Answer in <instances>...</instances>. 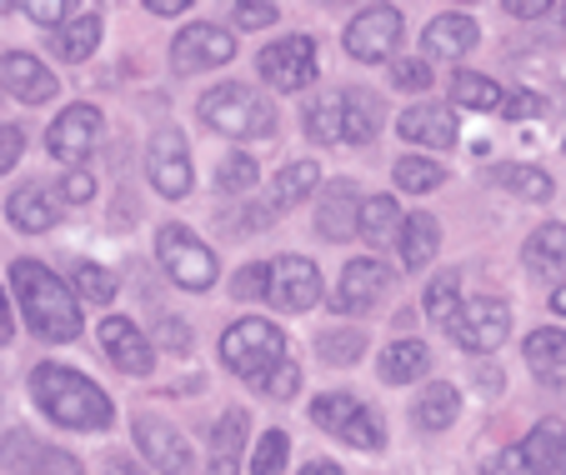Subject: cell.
<instances>
[{
  "label": "cell",
  "instance_id": "4",
  "mask_svg": "<svg viewBox=\"0 0 566 475\" xmlns=\"http://www.w3.org/2000/svg\"><path fill=\"white\" fill-rule=\"evenodd\" d=\"M201 120L231 140H256L276 130V110H271L266 95L251 91V85H235V81L201 95Z\"/></svg>",
  "mask_w": 566,
  "mask_h": 475
},
{
  "label": "cell",
  "instance_id": "29",
  "mask_svg": "<svg viewBox=\"0 0 566 475\" xmlns=\"http://www.w3.org/2000/svg\"><path fill=\"white\" fill-rule=\"evenodd\" d=\"M306 136L321 140V146H336V140H346V95L332 91L321 95V101H311L306 110Z\"/></svg>",
  "mask_w": 566,
  "mask_h": 475
},
{
  "label": "cell",
  "instance_id": "46",
  "mask_svg": "<svg viewBox=\"0 0 566 475\" xmlns=\"http://www.w3.org/2000/svg\"><path fill=\"white\" fill-rule=\"evenodd\" d=\"M91 196H96V180H91V170H71V176L61 180V201L65 205H86Z\"/></svg>",
  "mask_w": 566,
  "mask_h": 475
},
{
  "label": "cell",
  "instance_id": "22",
  "mask_svg": "<svg viewBox=\"0 0 566 475\" xmlns=\"http://www.w3.org/2000/svg\"><path fill=\"white\" fill-rule=\"evenodd\" d=\"M6 215H11L15 231L45 235L55 221H61V201H55V190H45V186H21L11 201H6Z\"/></svg>",
  "mask_w": 566,
  "mask_h": 475
},
{
  "label": "cell",
  "instance_id": "5",
  "mask_svg": "<svg viewBox=\"0 0 566 475\" xmlns=\"http://www.w3.org/2000/svg\"><path fill=\"white\" fill-rule=\"evenodd\" d=\"M481 475H566V425L542 421L526 441L492 455Z\"/></svg>",
  "mask_w": 566,
  "mask_h": 475
},
{
  "label": "cell",
  "instance_id": "12",
  "mask_svg": "<svg viewBox=\"0 0 566 475\" xmlns=\"http://www.w3.org/2000/svg\"><path fill=\"white\" fill-rule=\"evenodd\" d=\"M0 465L11 475H81V461H75V455L51 451V445H41L25 431L0 435Z\"/></svg>",
  "mask_w": 566,
  "mask_h": 475
},
{
  "label": "cell",
  "instance_id": "7",
  "mask_svg": "<svg viewBox=\"0 0 566 475\" xmlns=\"http://www.w3.org/2000/svg\"><path fill=\"white\" fill-rule=\"evenodd\" d=\"M156 255H160L166 275H171L181 291H211V285H216L211 245H201L191 231H186V225H160V231H156Z\"/></svg>",
  "mask_w": 566,
  "mask_h": 475
},
{
  "label": "cell",
  "instance_id": "16",
  "mask_svg": "<svg viewBox=\"0 0 566 475\" xmlns=\"http://www.w3.org/2000/svg\"><path fill=\"white\" fill-rule=\"evenodd\" d=\"M136 445L146 451V461L166 475H191V451L186 441L160 421V415H136Z\"/></svg>",
  "mask_w": 566,
  "mask_h": 475
},
{
  "label": "cell",
  "instance_id": "1",
  "mask_svg": "<svg viewBox=\"0 0 566 475\" xmlns=\"http://www.w3.org/2000/svg\"><path fill=\"white\" fill-rule=\"evenodd\" d=\"M221 356L235 376L251 380L271 401H291V395H296L301 370H296V360L286 356V336H281L271 320H235L221 336Z\"/></svg>",
  "mask_w": 566,
  "mask_h": 475
},
{
  "label": "cell",
  "instance_id": "21",
  "mask_svg": "<svg viewBox=\"0 0 566 475\" xmlns=\"http://www.w3.org/2000/svg\"><path fill=\"white\" fill-rule=\"evenodd\" d=\"M396 130H401V140H417V146H431V150L457 146V116L447 106H431V101L411 106L407 116L396 120Z\"/></svg>",
  "mask_w": 566,
  "mask_h": 475
},
{
  "label": "cell",
  "instance_id": "45",
  "mask_svg": "<svg viewBox=\"0 0 566 475\" xmlns=\"http://www.w3.org/2000/svg\"><path fill=\"white\" fill-rule=\"evenodd\" d=\"M156 340L166 350H176V356H181V350H191V330H186L181 316H160L156 320Z\"/></svg>",
  "mask_w": 566,
  "mask_h": 475
},
{
  "label": "cell",
  "instance_id": "58",
  "mask_svg": "<svg viewBox=\"0 0 566 475\" xmlns=\"http://www.w3.org/2000/svg\"><path fill=\"white\" fill-rule=\"evenodd\" d=\"M211 475H235V461H216V465H211Z\"/></svg>",
  "mask_w": 566,
  "mask_h": 475
},
{
  "label": "cell",
  "instance_id": "43",
  "mask_svg": "<svg viewBox=\"0 0 566 475\" xmlns=\"http://www.w3.org/2000/svg\"><path fill=\"white\" fill-rule=\"evenodd\" d=\"M231 296L235 300H261L271 296V265H241L231 281Z\"/></svg>",
  "mask_w": 566,
  "mask_h": 475
},
{
  "label": "cell",
  "instance_id": "10",
  "mask_svg": "<svg viewBox=\"0 0 566 475\" xmlns=\"http://www.w3.org/2000/svg\"><path fill=\"white\" fill-rule=\"evenodd\" d=\"M256 71L266 75L276 91H306L316 81V41L311 35H286V41L266 45L256 55Z\"/></svg>",
  "mask_w": 566,
  "mask_h": 475
},
{
  "label": "cell",
  "instance_id": "44",
  "mask_svg": "<svg viewBox=\"0 0 566 475\" xmlns=\"http://www.w3.org/2000/svg\"><path fill=\"white\" fill-rule=\"evenodd\" d=\"M391 85H401V91H427V85H431V65L427 61H396L391 65Z\"/></svg>",
  "mask_w": 566,
  "mask_h": 475
},
{
  "label": "cell",
  "instance_id": "13",
  "mask_svg": "<svg viewBox=\"0 0 566 475\" xmlns=\"http://www.w3.org/2000/svg\"><path fill=\"white\" fill-rule=\"evenodd\" d=\"M231 55H235L231 31H221V25H191V31H181L171 45V71L196 75V71H211V65H226Z\"/></svg>",
  "mask_w": 566,
  "mask_h": 475
},
{
  "label": "cell",
  "instance_id": "50",
  "mask_svg": "<svg viewBox=\"0 0 566 475\" xmlns=\"http://www.w3.org/2000/svg\"><path fill=\"white\" fill-rule=\"evenodd\" d=\"M231 15H235V25H247V31H261V25L276 21V6H247V0H241Z\"/></svg>",
  "mask_w": 566,
  "mask_h": 475
},
{
  "label": "cell",
  "instance_id": "3",
  "mask_svg": "<svg viewBox=\"0 0 566 475\" xmlns=\"http://www.w3.org/2000/svg\"><path fill=\"white\" fill-rule=\"evenodd\" d=\"M11 285L21 296V310L31 320V330L41 340H75L81 336V306L65 291L61 275H51L41 261H15L11 265Z\"/></svg>",
  "mask_w": 566,
  "mask_h": 475
},
{
  "label": "cell",
  "instance_id": "57",
  "mask_svg": "<svg viewBox=\"0 0 566 475\" xmlns=\"http://www.w3.org/2000/svg\"><path fill=\"white\" fill-rule=\"evenodd\" d=\"M552 310H556V316H566V285H556V291H552Z\"/></svg>",
  "mask_w": 566,
  "mask_h": 475
},
{
  "label": "cell",
  "instance_id": "35",
  "mask_svg": "<svg viewBox=\"0 0 566 475\" xmlns=\"http://www.w3.org/2000/svg\"><path fill=\"white\" fill-rule=\"evenodd\" d=\"M316 180H321L316 160H291V166L276 176V196H271V205H276V211H286V205L306 201L311 190H316Z\"/></svg>",
  "mask_w": 566,
  "mask_h": 475
},
{
  "label": "cell",
  "instance_id": "14",
  "mask_svg": "<svg viewBox=\"0 0 566 475\" xmlns=\"http://www.w3.org/2000/svg\"><path fill=\"white\" fill-rule=\"evenodd\" d=\"M271 300L281 310H311L321 300V271L306 255H281L271 265Z\"/></svg>",
  "mask_w": 566,
  "mask_h": 475
},
{
  "label": "cell",
  "instance_id": "20",
  "mask_svg": "<svg viewBox=\"0 0 566 475\" xmlns=\"http://www.w3.org/2000/svg\"><path fill=\"white\" fill-rule=\"evenodd\" d=\"M356 225H361V196H356L352 180H332L326 196H321L316 231L326 235V241H352Z\"/></svg>",
  "mask_w": 566,
  "mask_h": 475
},
{
  "label": "cell",
  "instance_id": "56",
  "mask_svg": "<svg viewBox=\"0 0 566 475\" xmlns=\"http://www.w3.org/2000/svg\"><path fill=\"white\" fill-rule=\"evenodd\" d=\"M106 475H140V471H136L130 461H111V465H106Z\"/></svg>",
  "mask_w": 566,
  "mask_h": 475
},
{
  "label": "cell",
  "instance_id": "26",
  "mask_svg": "<svg viewBox=\"0 0 566 475\" xmlns=\"http://www.w3.org/2000/svg\"><path fill=\"white\" fill-rule=\"evenodd\" d=\"M431 370V346L427 340H391L381 356V376L391 386H407V380H421Z\"/></svg>",
  "mask_w": 566,
  "mask_h": 475
},
{
  "label": "cell",
  "instance_id": "27",
  "mask_svg": "<svg viewBox=\"0 0 566 475\" xmlns=\"http://www.w3.org/2000/svg\"><path fill=\"white\" fill-rule=\"evenodd\" d=\"M437 245H441L437 221H431L427 211L407 215V225H401V235H396V251H401V265H407V271H421V265H427L431 255H437Z\"/></svg>",
  "mask_w": 566,
  "mask_h": 475
},
{
  "label": "cell",
  "instance_id": "24",
  "mask_svg": "<svg viewBox=\"0 0 566 475\" xmlns=\"http://www.w3.org/2000/svg\"><path fill=\"white\" fill-rule=\"evenodd\" d=\"M476 21L471 15H461V11H451V15H437V21L427 25V51L431 55H447V61H457V55H467V51H476Z\"/></svg>",
  "mask_w": 566,
  "mask_h": 475
},
{
  "label": "cell",
  "instance_id": "25",
  "mask_svg": "<svg viewBox=\"0 0 566 475\" xmlns=\"http://www.w3.org/2000/svg\"><path fill=\"white\" fill-rule=\"evenodd\" d=\"M101 41V11L96 6H75V15L55 31V55L61 61H86Z\"/></svg>",
  "mask_w": 566,
  "mask_h": 475
},
{
  "label": "cell",
  "instance_id": "52",
  "mask_svg": "<svg viewBox=\"0 0 566 475\" xmlns=\"http://www.w3.org/2000/svg\"><path fill=\"white\" fill-rule=\"evenodd\" d=\"M186 6H191V0H146V11H150V15H181Z\"/></svg>",
  "mask_w": 566,
  "mask_h": 475
},
{
  "label": "cell",
  "instance_id": "23",
  "mask_svg": "<svg viewBox=\"0 0 566 475\" xmlns=\"http://www.w3.org/2000/svg\"><path fill=\"white\" fill-rule=\"evenodd\" d=\"M522 261H526V271L542 275V281H562L566 275V225H556V221L542 225V231L526 241Z\"/></svg>",
  "mask_w": 566,
  "mask_h": 475
},
{
  "label": "cell",
  "instance_id": "51",
  "mask_svg": "<svg viewBox=\"0 0 566 475\" xmlns=\"http://www.w3.org/2000/svg\"><path fill=\"white\" fill-rule=\"evenodd\" d=\"M506 11H512L516 21H542V15H552V6H546V0H512Z\"/></svg>",
  "mask_w": 566,
  "mask_h": 475
},
{
  "label": "cell",
  "instance_id": "9",
  "mask_svg": "<svg viewBox=\"0 0 566 475\" xmlns=\"http://www.w3.org/2000/svg\"><path fill=\"white\" fill-rule=\"evenodd\" d=\"M146 176L150 186L166 196V201H181L191 196V156H186V136L176 126H160L146 146Z\"/></svg>",
  "mask_w": 566,
  "mask_h": 475
},
{
  "label": "cell",
  "instance_id": "19",
  "mask_svg": "<svg viewBox=\"0 0 566 475\" xmlns=\"http://www.w3.org/2000/svg\"><path fill=\"white\" fill-rule=\"evenodd\" d=\"M0 85H6L15 101H25V106H45L55 95V75L25 51L0 55Z\"/></svg>",
  "mask_w": 566,
  "mask_h": 475
},
{
  "label": "cell",
  "instance_id": "34",
  "mask_svg": "<svg viewBox=\"0 0 566 475\" xmlns=\"http://www.w3.org/2000/svg\"><path fill=\"white\" fill-rule=\"evenodd\" d=\"M457 415H461V395L451 391V386H427V391L417 395V425L421 431H447Z\"/></svg>",
  "mask_w": 566,
  "mask_h": 475
},
{
  "label": "cell",
  "instance_id": "39",
  "mask_svg": "<svg viewBox=\"0 0 566 475\" xmlns=\"http://www.w3.org/2000/svg\"><path fill=\"white\" fill-rule=\"evenodd\" d=\"M286 431H266L256 445V455H251V475H286Z\"/></svg>",
  "mask_w": 566,
  "mask_h": 475
},
{
  "label": "cell",
  "instance_id": "47",
  "mask_svg": "<svg viewBox=\"0 0 566 475\" xmlns=\"http://www.w3.org/2000/svg\"><path fill=\"white\" fill-rule=\"evenodd\" d=\"M21 150H25L21 126H0V176H6V170H15V160H21Z\"/></svg>",
  "mask_w": 566,
  "mask_h": 475
},
{
  "label": "cell",
  "instance_id": "17",
  "mask_svg": "<svg viewBox=\"0 0 566 475\" xmlns=\"http://www.w3.org/2000/svg\"><path fill=\"white\" fill-rule=\"evenodd\" d=\"M386 285H391V265L386 261H352L336 281V296L332 306L336 310H366L386 296Z\"/></svg>",
  "mask_w": 566,
  "mask_h": 475
},
{
  "label": "cell",
  "instance_id": "48",
  "mask_svg": "<svg viewBox=\"0 0 566 475\" xmlns=\"http://www.w3.org/2000/svg\"><path fill=\"white\" fill-rule=\"evenodd\" d=\"M25 15H31L35 25H55V31H61V25L75 15V6H61V0H45V6H25Z\"/></svg>",
  "mask_w": 566,
  "mask_h": 475
},
{
  "label": "cell",
  "instance_id": "49",
  "mask_svg": "<svg viewBox=\"0 0 566 475\" xmlns=\"http://www.w3.org/2000/svg\"><path fill=\"white\" fill-rule=\"evenodd\" d=\"M506 116H512V120H526V116H542V110H546V101H542V95H532V91H512V95H506Z\"/></svg>",
  "mask_w": 566,
  "mask_h": 475
},
{
  "label": "cell",
  "instance_id": "38",
  "mask_svg": "<svg viewBox=\"0 0 566 475\" xmlns=\"http://www.w3.org/2000/svg\"><path fill=\"white\" fill-rule=\"evenodd\" d=\"M241 441H247V411H226L221 421H216V431H211V451H216V461H235Z\"/></svg>",
  "mask_w": 566,
  "mask_h": 475
},
{
  "label": "cell",
  "instance_id": "40",
  "mask_svg": "<svg viewBox=\"0 0 566 475\" xmlns=\"http://www.w3.org/2000/svg\"><path fill=\"white\" fill-rule=\"evenodd\" d=\"M75 285H81V296H91V300H116V291H120L116 275H111L106 265H96V261L75 265Z\"/></svg>",
  "mask_w": 566,
  "mask_h": 475
},
{
  "label": "cell",
  "instance_id": "18",
  "mask_svg": "<svg viewBox=\"0 0 566 475\" xmlns=\"http://www.w3.org/2000/svg\"><path fill=\"white\" fill-rule=\"evenodd\" d=\"M101 346H106V356L116 360V370H126V376H150V366H156L150 340L140 336L126 316H106V320H101Z\"/></svg>",
  "mask_w": 566,
  "mask_h": 475
},
{
  "label": "cell",
  "instance_id": "31",
  "mask_svg": "<svg viewBox=\"0 0 566 475\" xmlns=\"http://www.w3.org/2000/svg\"><path fill=\"white\" fill-rule=\"evenodd\" d=\"M451 101L457 106H471V110H502L506 106V91L481 71H457L451 75Z\"/></svg>",
  "mask_w": 566,
  "mask_h": 475
},
{
  "label": "cell",
  "instance_id": "30",
  "mask_svg": "<svg viewBox=\"0 0 566 475\" xmlns=\"http://www.w3.org/2000/svg\"><path fill=\"white\" fill-rule=\"evenodd\" d=\"M401 205L391 201V196H371V201H361V225H356V235L371 245H386L401 235Z\"/></svg>",
  "mask_w": 566,
  "mask_h": 475
},
{
  "label": "cell",
  "instance_id": "53",
  "mask_svg": "<svg viewBox=\"0 0 566 475\" xmlns=\"http://www.w3.org/2000/svg\"><path fill=\"white\" fill-rule=\"evenodd\" d=\"M11 336H15V326L6 316V285H0V346H11Z\"/></svg>",
  "mask_w": 566,
  "mask_h": 475
},
{
  "label": "cell",
  "instance_id": "41",
  "mask_svg": "<svg viewBox=\"0 0 566 475\" xmlns=\"http://www.w3.org/2000/svg\"><path fill=\"white\" fill-rule=\"evenodd\" d=\"M457 306H461V275H457V271L437 275V281H431V291H427V310L441 320V326H447V316H451Z\"/></svg>",
  "mask_w": 566,
  "mask_h": 475
},
{
  "label": "cell",
  "instance_id": "32",
  "mask_svg": "<svg viewBox=\"0 0 566 475\" xmlns=\"http://www.w3.org/2000/svg\"><path fill=\"white\" fill-rule=\"evenodd\" d=\"M342 95H346V140L352 146L376 140V130H381V101L366 91H342Z\"/></svg>",
  "mask_w": 566,
  "mask_h": 475
},
{
  "label": "cell",
  "instance_id": "33",
  "mask_svg": "<svg viewBox=\"0 0 566 475\" xmlns=\"http://www.w3.org/2000/svg\"><path fill=\"white\" fill-rule=\"evenodd\" d=\"M486 180L502 186V190H516V196H526V201H552V176L536 170V166H492Z\"/></svg>",
  "mask_w": 566,
  "mask_h": 475
},
{
  "label": "cell",
  "instance_id": "15",
  "mask_svg": "<svg viewBox=\"0 0 566 475\" xmlns=\"http://www.w3.org/2000/svg\"><path fill=\"white\" fill-rule=\"evenodd\" d=\"M101 140V110L96 106H71L55 116V126L45 130V150L55 160H81Z\"/></svg>",
  "mask_w": 566,
  "mask_h": 475
},
{
  "label": "cell",
  "instance_id": "11",
  "mask_svg": "<svg viewBox=\"0 0 566 475\" xmlns=\"http://www.w3.org/2000/svg\"><path fill=\"white\" fill-rule=\"evenodd\" d=\"M396 45H401V11H396V6H366V11L346 25V51L366 65L396 55Z\"/></svg>",
  "mask_w": 566,
  "mask_h": 475
},
{
  "label": "cell",
  "instance_id": "42",
  "mask_svg": "<svg viewBox=\"0 0 566 475\" xmlns=\"http://www.w3.org/2000/svg\"><path fill=\"white\" fill-rule=\"evenodd\" d=\"M361 350H366L361 330H326V336H321V356L332 360V366H352Z\"/></svg>",
  "mask_w": 566,
  "mask_h": 475
},
{
  "label": "cell",
  "instance_id": "6",
  "mask_svg": "<svg viewBox=\"0 0 566 475\" xmlns=\"http://www.w3.org/2000/svg\"><path fill=\"white\" fill-rule=\"evenodd\" d=\"M311 421H316L326 435H336V441L356 445V451H381L386 445L381 415H376L371 405H361L356 395H346V391L321 395V401L311 405Z\"/></svg>",
  "mask_w": 566,
  "mask_h": 475
},
{
  "label": "cell",
  "instance_id": "36",
  "mask_svg": "<svg viewBox=\"0 0 566 475\" xmlns=\"http://www.w3.org/2000/svg\"><path fill=\"white\" fill-rule=\"evenodd\" d=\"M441 180H447V166H437V160H427V156H401L396 160V186L407 190V196L437 190Z\"/></svg>",
  "mask_w": 566,
  "mask_h": 475
},
{
  "label": "cell",
  "instance_id": "55",
  "mask_svg": "<svg viewBox=\"0 0 566 475\" xmlns=\"http://www.w3.org/2000/svg\"><path fill=\"white\" fill-rule=\"evenodd\" d=\"M476 380L486 386V391H502V376H496V370H476Z\"/></svg>",
  "mask_w": 566,
  "mask_h": 475
},
{
  "label": "cell",
  "instance_id": "37",
  "mask_svg": "<svg viewBox=\"0 0 566 475\" xmlns=\"http://www.w3.org/2000/svg\"><path fill=\"white\" fill-rule=\"evenodd\" d=\"M256 160L251 156H231V160H221V170H216V186L226 190V196H251L256 190Z\"/></svg>",
  "mask_w": 566,
  "mask_h": 475
},
{
  "label": "cell",
  "instance_id": "54",
  "mask_svg": "<svg viewBox=\"0 0 566 475\" xmlns=\"http://www.w3.org/2000/svg\"><path fill=\"white\" fill-rule=\"evenodd\" d=\"M301 475H346V471H342V465H336V461H311Z\"/></svg>",
  "mask_w": 566,
  "mask_h": 475
},
{
  "label": "cell",
  "instance_id": "8",
  "mask_svg": "<svg viewBox=\"0 0 566 475\" xmlns=\"http://www.w3.org/2000/svg\"><path fill=\"white\" fill-rule=\"evenodd\" d=\"M447 330L451 340H457L461 350H476V356H486V350H496L506 340V330H512V310H506V300H486V296H476V300H461L457 310L447 316Z\"/></svg>",
  "mask_w": 566,
  "mask_h": 475
},
{
  "label": "cell",
  "instance_id": "2",
  "mask_svg": "<svg viewBox=\"0 0 566 475\" xmlns=\"http://www.w3.org/2000/svg\"><path fill=\"white\" fill-rule=\"evenodd\" d=\"M31 395L55 425L71 431H106L111 425V401L96 380L65 366H35L31 370Z\"/></svg>",
  "mask_w": 566,
  "mask_h": 475
},
{
  "label": "cell",
  "instance_id": "28",
  "mask_svg": "<svg viewBox=\"0 0 566 475\" xmlns=\"http://www.w3.org/2000/svg\"><path fill=\"white\" fill-rule=\"evenodd\" d=\"M526 366H532L546 386H556V380L566 376V336L562 330H532V336H526Z\"/></svg>",
  "mask_w": 566,
  "mask_h": 475
}]
</instances>
